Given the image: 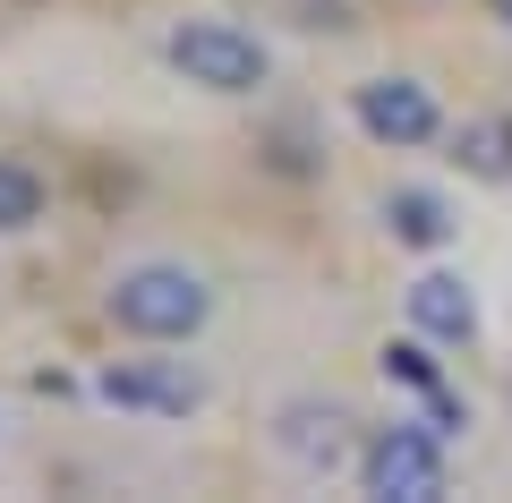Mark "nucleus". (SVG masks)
I'll use <instances>...</instances> for the list:
<instances>
[{
    "mask_svg": "<svg viewBox=\"0 0 512 503\" xmlns=\"http://www.w3.org/2000/svg\"><path fill=\"white\" fill-rule=\"evenodd\" d=\"M103 316L120 324V333H137V342H188V333H205V316H214V290L188 265H128V273H111Z\"/></svg>",
    "mask_w": 512,
    "mask_h": 503,
    "instance_id": "nucleus-1",
    "label": "nucleus"
},
{
    "mask_svg": "<svg viewBox=\"0 0 512 503\" xmlns=\"http://www.w3.org/2000/svg\"><path fill=\"white\" fill-rule=\"evenodd\" d=\"M163 52H171V69H180L188 86H205V94H256L274 77V52H265L248 26H231V18H180Z\"/></svg>",
    "mask_w": 512,
    "mask_h": 503,
    "instance_id": "nucleus-2",
    "label": "nucleus"
},
{
    "mask_svg": "<svg viewBox=\"0 0 512 503\" xmlns=\"http://www.w3.org/2000/svg\"><path fill=\"white\" fill-rule=\"evenodd\" d=\"M359 486L376 503H436L444 495V435L419 418H393V427L367 435L359 452Z\"/></svg>",
    "mask_w": 512,
    "mask_h": 503,
    "instance_id": "nucleus-3",
    "label": "nucleus"
},
{
    "mask_svg": "<svg viewBox=\"0 0 512 503\" xmlns=\"http://www.w3.org/2000/svg\"><path fill=\"white\" fill-rule=\"evenodd\" d=\"M94 393H103L111 410H137V418H188V410H205V384L188 376L180 359H111L103 376H94Z\"/></svg>",
    "mask_w": 512,
    "mask_h": 503,
    "instance_id": "nucleus-4",
    "label": "nucleus"
},
{
    "mask_svg": "<svg viewBox=\"0 0 512 503\" xmlns=\"http://www.w3.org/2000/svg\"><path fill=\"white\" fill-rule=\"evenodd\" d=\"M350 111H359V128L376 145H393V154H410V145H427L444 128V111H436V94L419 86V77H367L359 94H350Z\"/></svg>",
    "mask_w": 512,
    "mask_h": 503,
    "instance_id": "nucleus-5",
    "label": "nucleus"
},
{
    "mask_svg": "<svg viewBox=\"0 0 512 503\" xmlns=\"http://www.w3.org/2000/svg\"><path fill=\"white\" fill-rule=\"evenodd\" d=\"M402 299H410V333H427V342H470L478 333V299L453 273H419Z\"/></svg>",
    "mask_w": 512,
    "mask_h": 503,
    "instance_id": "nucleus-6",
    "label": "nucleus"
},
{
    "mask_svg": "<svg viewBox=\"0 0 512 503\" xmlns=\"http://www.w3.org/2000/svg\"><path fill=\"white\" fill-rule=\"evenodd\" d=\"M274 444L291 452L299 469H333L350 452V418L333 410V401H325V410H316V401H291V410L274 418Z\"/></svg>",
    "mask_w": 512,
    "mask_h": 503,
    "instance_id": "nucleus-7",
    "label": "nucleus"
},
{
    "mask_svg": "<svg viewBox=\"0 0 512 503\" xmlns=\"http://www.w3.org/2000/svg\"><path fill=\"white\" fill-rule=\"evenodd\" d=\"M453 162L470 171V180L504 188V180H512V120H504V111H487V120H461V128H453Z\"/></svg>",
    "mask_w": 512,
    "mask_h": 503,
    "instance_id": "nucleus-8",
    "label": "nucleus"
},
{
    "mask_svg": "<svg viewBox=\"0 0 512 503\" xmlns=\"http://www.w3.org/2000/svg\"><path fill=\"white\" fill-rule=\"evenodd\" d=\"M384 231L402 239V248H444V239H453V205H444L436 188H393V197H384Z\"/></svg>",
    "mask_w": 512,
    "mask_h": 503,
    "instance_id": "nucleus-9",
    "label": "nucleus"
},
{
    "mask_svg": "<svg viewBox=\"0 0 512 503\" xmlns=\"http://www.w3.org/2000/svg\"><path fill=\"white\" fill-rule=\"evenodd\" d=\"M35 214H43V180L26 162H0V231H26Z\"/></svg>",
    "mask_w": 512,
    "mask_h": 503,
    "instance_id": "nucleus-10",
    "label": "nucleus"
},
{
    "mask_svg": "<svg viewBox=\"0 0 512 503\" xmlns=\"http://www.w3.org/2000/svg\"><path fill=\"white\" fill-rule=\"evenodd\" d=\"M384 376H393V384H410V393H436V359H427V333H419V342H384Z\"/></svg>",
    "mask_w": 512,
    "mask_h": 503,
    "instance_id": "nucleus-11",
    "label": "nucleus"
},
{
    "mask_svg": "<svg viewBox=\"0 0 512 503\" xmlns=\"http://www.w3.org/2000/svg\"><path fill=\"white\" fill-rule=\"evenodd\" d=\"M427 410H436V435H461V427H470V410H461V401L444 393V384H436V393H427Z\"/></svg>",
    "mask_w": 512,
    "mask_h": 503,
    "instance_id": "nucleus-12",
    "label": "nucleus"
},
{
    "mask_svg": "<svg viewBox=\"0 0 512 503\" xmlns=\"http://www.w3.org/2000/svg\"><path fill=\"white\" fill-rule=\"evenodd\" d=\"M495 18H504V26H512V0H495Z\"/></svg>",
    "mask_w": 512,
    "mask_h": 503,
    "instance_id": "nucleus-13",
    "label": "nucleus"
}]
</instances>
